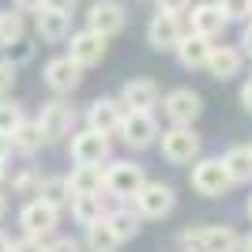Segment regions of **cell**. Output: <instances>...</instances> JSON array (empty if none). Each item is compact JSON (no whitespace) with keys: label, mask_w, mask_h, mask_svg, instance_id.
<instances>
[{"label":"cell","mask_w":252,"mask_h":252,"mask_svg":"<svg viewBox=\"0 0 252 252\" xmlns=\"http://www.w3.org/2000/svg\"><path fill=\"white\" fill-rule=\"evenodd\" d=\"M177 245H181V252H241V233L230 230V226L203 222V226L181 230Z\"/></svg>","instance_id":"1"},{"label":"cell","mask_w":252,"mask_h":252,"mask_svg":"<svg viewBox=\"0 0 252 252\" xmlns=\"http://www.w3.org/2000/svg\"><path fill=\"white\" fill-rule=\"evenodd\" d=\"M158 147H162V158L169 166H192L203 151V139L196 132V125H169L158 136Z\"/></svg>","instance_id":"2"},{"label":"cell","mask_w":252,"mask_h":252,"mask_svg":"<svg viewBox=\"0 0 252 252\" xmlns=\"http://www.w3.org/2000/svg\"><path fill=\"white\" fill-rule=\"evenodd\" d=\"M143 181H147V173H143V166L132 162V158H125V162H105V196L113 203H128L143 189Z\"/></svg>","instance_id":"3"},{"label":"cell","mask_w":252,"mask_h":252,"mask_svg":"<svg viewBox=\"0 0 252 252\" xmlns=\"http://www.w3.org/2000/svg\"><path fill=\"white\" fill-rule=\"evenodd\" d=\"M233 189V177L222 158H196L192 162V192L196 196H207V200H219Z\"/></svg>","instance_id":"4"},{"label":"cell","mask_w":252,"mask_h":252,"mask_svg":"<svg viewBox=\"0 0 252 252\" xmlns=\"http://www.w3.org/2000/svg\"><path fill=\"white\" fill-rule=\"evenodd\" d=\"M117 136H121V143H125L128 151H147V147L158 143L162 128H158V121H155L151 109H128L125 121H121V128H117Z\"/></svg>","instance_id":"5"},{"label":"cell","mask_w":252,"mask_h":252,"mask_svg":"<svg viewBox=\"0 0 252 252\" xmlns=\"http://www.w3.org/2000/svg\"><path fill=\"white\" fill-rule=\"evenodd\" d=\"M68 155L72 162H91V166H105L109 155H113V139L98 132V128H75L72 136H68Z\"/></svg>","instance_id":"6"},{"label":"cell","mask_w":252,"mask_h":252,"mask_svg":"<svg viewBox=\"0 0 252 252\" xmlns=\"http://www.w3.org/2000/svg\"><path fill=\"white\" fill-rule=\"evenodd\" d=\"M57 226H61V207L45 203L42 196H31V200L19 207V230L27 233V237L49 241L53 233H57Z\"/></svg>","instance_id":"7"},{"label":"cell","mask_w":252,"mask_h":252,"mask_svg":"<svg viewBox=\"0 0 252 252\" xmlns=\"http://www.w3.org/2000/svg\"><path fill=\"white\" fill-rule=\"evenodd\" d=\"M83 64L79 61H72L68 53H61V57H53V61H45V68H42V83L49 87L53 94H61V98H68V94H75L79 91V83H83Z\"/></svg>","instance_id":"8"},{"label":"cell","mask_w":252,"mask_h":252,"mask_svg":"<svg viewBox=\"0 0 252 252\" xmlns=\"http://www.w3.org/2000/svg\"><path fill=\"white\" fill-rule=\"evenodd\" d=\"M128 203H132L143 219H166V215H173V207H177V192H173V185H166V181H143V189Z\"/></svg>","instance_id":"9"},{"label":"cell","mask_w":252,"mask_h":252,"mask_svg":"<svg viewBox=\"0 0 252 252\" xmlns=\"http://www.w3.org/2000/svg\"><path fill=\"white\" fill-rule=\"evenodd\" d=\"M38 125H42V132L53 139H68L75 132V125H79V113H75V105L72 102H64L61 94L49 98V102L42 105V113H38Z\"/></svg>","instance_id":"10"},{"label":"cell","mask_w":252,"mask_h":252,"mask_svg":"<svg viewBox=\"0 0 252 252\" xmlns=\"http://www.w3.org/2000/svg\"><path fill=\"white\" fill-rule=\"evenodd\" d=\"M185 34H189V31H185L181 15H173V11H155L151 23H147V45L155 53H173Z\"/></svg>","instance_id":"11"},{"label":"cell","mask_w":252,"mask_h":252,"mask_svg":"<svg viewBox=\"0 0 252 252\" xmlns=\"http://www.w3.org/2000/svg\"><path fill=\"white\" fill-rule=\"evenodd\" d=\"M162 113H166L169 125H196L203 113V98L200 91H192V87H177V91H169L162 98Z\"/></svg>","instance_id":"12"},{"label":"cell","mask_w":252,"mask_h":252,"mask_svg":"<svg viewBox=\"0 0 252 252\" xmlns=\"http://www.w3.org/2000/svg\"><path fill=\"white\" fill-rule=\"evenodd\" d=\"M105 49H109V38L105 34H98V31H75V34H68V57L72 61H79L83 68H94V64H102L105 61Z\"/></svg>","instance_id":"13"},{"label":"cell","mask_w":252,"mask_h":252,"mask_svg":"<svg viewBox=\"0 0 252 252\" xmlns=\"http://www.w3.org/2000/svg\"><path fill=\"white\" fill-rule=\"evenodd\" d=\"M87 27L98 34H105V38H113V34H121L128 27V11L125 4H117V0H94L91 8H87Z\"/></svg>","instance_id":"14"},{"label":"cell","mask_w":252,"mask_h":252,"mask_svg":"<svg viewBox=\"0 0 252 252\" xmlns=\"http://www.w3.org/2000/svg\"><path fill=\"white\" fill-rule=\"evenodd\" d=\"M125 102L117 94H102L94 98V102L87 105V125L98 128V132H105V136H117V128H121V121H125Z\"/></svg>","instance_id":"15"},{"label":"cell","mask_w":252,"mask_h":252,"mask_svg":"<svg viewBox=\"0 0 252 252\" xmlns=\"http://www.w3.org/2000/svg\"><path fill=\"white\" fill-rule=\"evenodd\" d=\"M121 102H125V109H151L155 113V105H162V91H158L155 79H128L125 87H121Z\"/></svg>","instance_id":"16"},{"label":"cell","mask_w":252,"mask_h":252,"mask_svg":"<svg viewBox=\"0 0 252 252\" xmlns=\"http://www.w3.org/2000/svg\"><path fill=\"white\" fill-rule=\"evenodd\" d=\"M230 27V19H226V11L219 8V0H203V4H196L192 8V34H203V38H222V31Z\"/></svg>","instance_id":"17"},{"label":"cell","mask_w":252,"mask_h":252,"mask_svg":"<svg viewBox=\"0 0 252 252\" xmlns=\"http://www.w3.org/2000/svg\"><path fill=\"white\" fill-rule=\"evenodd\" d=\"M211 49H215V42L211 38H203V34H185L181 38V45L173 53H177V64L185 68V72H196V68H207L211 61Z\"/></svg>","instance_id":"18"},{"label":"cell","mask_w":252,"mask_h":252,"mask_svg":"<svg viewBox=\"0 0 252 252\" xmlns=\"http://www.w3.org/2000/svg\"><path fill=\"white\" fill-rule=\"evenodd\" d=\"M241 68H245V53L237 49V45H215V49H211V61H207L211 79L226 83L233 75H241Z\"/></svg>","instance_id":"19"},{"label":"cell","mask_w":252,"mask_h":252,"mask_svg":"<svg viewBox=\"0 0 252 252\" xmlns=\"http://www.w3.org/2000/svg\"><path fill=\"white\" fill-rule=\"evenodd\" d=\"M8 139H11V151H15V155H23V158H34L45 143H49V136H45L42 125H38V117H34V121H31V117H23L19 128H15Z\"/></svg>","instance_id":"20"},{"label":"cell","mask_w":252,"mask_h":252,"mask_svg":"<svg viewBox=\"0 0 252 252\" xmlns=\"http://www.w3.org/2000/svg\"><path fill=\"white\" fill-rule=\"evenodd\" d=\"M34 31H38V38L49 45L57 42H68V34H72V15H64V11H34Z\"/></svg>","instance_id":"21"},{"label":"cell","mask_w":252,"mask_h":252,"mask_svg":"<svg viewBox=\"0 0 252 252\" xmlns=\"http://www.w3.org/2000/svg\"><path fill=\"white\" fill-rule=\"evenodd\" d=\"M105 192H79V196H72V203H68V211H72L75 226H91V222H98L105 215Z\"/></svg>","instance_id":"22"},{"label":"cell","mask_w":252,"mask_h":252,"mask_svg":"<svg viewBox=\"0 0 252 252\" xmlns=\"http://www.w3.org/2000/svg\"><path fill=\"white\" fill-rule=\"evenodd\" d=\"M121 237H117V230L109 226V219H98V222H91V226H83V249L87 252H117L121 249Z\"/></svg>","instance_id":"23"},{"label":"cell","mask_w":252,"mask_h":252,"mask_svg":"<svg viewBox=\"0 0 252 252\" xmlns=\"http://www.w3.org/2000/svg\"><path fill=\"white\" fill-rule=\"evenodd\" d=\"M105 219H109V226L117 230L121 241H132V237L139 233V226L147 222L136 207H132V203H117V207H109V211H105Z\"/></svg>","instance_id":"24"},{"label":"cell","mask_w":252,"mask_h":252,"mask_svg":"<svg viewBox=\"0 0 252 252\" xmlns=\"http://www.w3.org/2000/svg\"><path fill=\"white\" fill-rule=\"evenodd\" d=\"M68 185H72V196H79V192H105V169L91 166V162H75L72 173H68Z\"/></svg>","instance_id":"25"},{"label":"cell","mask_w":252,"mask_h":252,"mask_svg":"<svg viewBox=\"0 0 252 252\" xmlns=\"http://www.w3.org/2000/svg\"><path fill=\"white\" fill-rule=\"evenodd\" d=\"M27 38V15L19 8H8L0 11V49H11L15 42Z\"/></svg>","instance_id":"26"},{"label":"cell","mask_w":252,"mask_h":252,"mask_svg":"<svg viewBox=\"0 0 252 252\" xmlns=\"http://www.w3.org/2000/svg\"><path fill=\"white\" fill-rule=\"evenodd\" d=\"M226 169H230L233 185H252V151L249 147H230L222 155Z\"/></svg>","instance_id":"27"},{"label":"cell","mask_w":252,"mask_h":252,"mask_svg":"<svg viewBox=\"0 0 252 252\" xmlns=\"http://www.w3.org/2000/svg\"><path fill=\"white\" fill-rule=\"evenodd\" d=\"M38 196H42L45 203H53V207L64 211L68 203H72V185H68V177H42Z\"/></svg>","instance_id":"28"},{"label":"cell","mask_w":252,"mask_h":252,"mask_svg":"<svg viewBox=\"0 0 252 252\" xmlns=\"http://www.w3.org/2000/svg\"><path fill=\"white\" fill-rule=\"evenodd\" d=\"M23 105L15 102V98H0V136H11V132H15V128H19V121H23Z\"/></svg>","instance_id":"29"},{"label":"cell","mask_w":252,"mask_h":252,"mask_svg":"<svg viewBox=\"0 0 252 252\" xmlns=\"http://www.w3.org/2000/svg\"><path fill=\"white\" fill-rule=\"evenodd\" d=\"M38 185H42V177H38L31 166L19 169V173L11 177V192H15V196H38Z\"/></svg>","instance_id":"30"},{"label":"cell","mask_w":252,"mask_h":252,"mask_svg":"<svg viewBox=\"0 0 252 252\" xmlns=\"http://www.w3.org/2000/svg\"><path fill=\"white\" fill-rule=\"evenodd\" d=\"M219 8L226 11V19H252V0H219Z\"/></svg>","instance_id":"31"},{"label":"cell","mask_w":252,"mask_h":252,"mask_svg":"<svg viewBox=\"0 0 252 252\" xmlns=\"http://www.w3.org/2000/svg\"><path fill=\"white\" fill-rule=\"evenodd\" d=\"M15 79H19V72H15V64L0 57V98H4V94H11V87H15Z\"/></svg>","instance_id":"32"},{"label":"cell","mask_w":252,"mask_h":252,"mask_svg":"<svg viewBox=\"0 0 252 252\" xmlns=\"http://www.w3.org/2000/svg\"><path fill=\"white\" fill-rule=\"evenodd\" d=\"M45 252H87L83 241H75V237H49L45 241Z\"/></svg>","instance_id":"33"},{"label":"cell","mask_w":252,"mask_h":252,"mask_svg":"<svg viewBox=\"0 0 252 252\" xmlns=\"http://www.w3.org/2000/svg\"><path fill=\"white\" fill-rule=\"evenodd\" d=\"M11 252H45V241H42V237H27V233H23L19 241H11Z\"/></svg>","instance_id":"34"},{"label":"cell","mask_w":252,"mask_h":252,"mask_svg":"<svg viewBox=\"0 0 252 252\" xmlns=\"http://www.w3.org/2000/svg\"><path fill=\"white\" fill-rule=\"evenodd\" d=\"M158 11H173V15H185L192 8V0H155Z\"/></svg>","instance_id":"35"},{"label":"cell","mask_w":252,"mask_h":252,"mask_svg":"<svg viewBox=\"0 0 252 252\" xmlns=\"http://www.w3.org/2000/svg\"><path fill=\"white\" fill-rule=\"evenodd\" d=\"M75 4H79V0H45L42 8H49V11H64V15H72V11H75Z\"/></svg>","instance_id":"36"},{"label":"cell","mask_w":252,"mask_h":252,"mask_svg":"<svg viewBox=\"0 0 252 252\" xmlns=\"http://www.w3.org/2000/svg\"><path fill=\"white\" fill-rule=\"evenodd\" d=\"M237 98H241V109L252 117V75H249V79L241 83V94H237Z\"/></svg>","instance_id":"37"},{"label":"cell","mask_w":252,"mask_h":252,"mask_svg":"<svg viewBox=\"0 0 252 252\" xmlns=\"http://www.w3.org/2000/svg\"><path fill=\"white\" fill-rule=\"evenodd\" d=\"M45 0H11V8H19L23 15H34V11H42Z\"/></svg>","instance_id":"38"},{"label":"cell","mask_w":252,"mask_h":252,"mask_svg":"<svg viewBox=\"0 0 252 252\" xmlns=\"http://www.w3.org/2000/svg\"><path fill=\"white\" fill-rule=\"evenodd\" d=\"M241 53H245V57H252V23L245 27V34H241Z\"/></svg>","instance_id":"39"},{"label":"cell","mask_w":252,"mask_h":252,"mask_svg":"<svg viewBox=\"0 0 252 252\" xmlns=\"http://www.w3.org/2000/svg\"><path fill=\"white\" fill-rule=\"evenodd\" d=\"M8 181V155H0V185Z\"/></svg>","instance_id":"40"},{"label":"cell","mask_w":252,"mask_h":252,"mask_svg":"<svg viewBox=\"0 0 252 252\" xmlns=\"http://www.w3.org/2000/svg\"><path fill=\"white\" fill-rule=\"evenodd\" d=\"M0 252H11V237L4 230H0Z\"/></svg>","instance_id":"41"},{"label":"cell","mask_w":252,"mask_h":252,"mask_svg":"<svg viewBox=\"0 0 252 252\" xmlns=\"http://www.w3.org/2000/svg\"><path fill=\"white\" fill-rule=\"evenodd\" d=\"M0 155H11V139L8 136H0Z\"/></svg>","instance_id":"42"},{"label":"cell","mask_w":252,"mask_h":252,"mask_svg":"<svg viewBox=\"0 0 252 252\" xmlns=\"http://www.w3.org/2000/svg\"><path fill=\"white\" fill-rule=\"evenodd\" d=\"M4 215H8V196L0 192V219H4Z\"/></svg>","instance_id":"43"},{"label":"cell","mask_w":252,"mask_h":252,"mask_svg":"<svg viewBox=\"0 0 252 252\" xmlns=\"http://www.w3.org/2000/svg\"><path fill=\"white\" fill-rule=\"evenodd\" d=\"M241 252H252V233H249V237H241Z\"/></svg>","instance_id":"44"},{"label":"cell","mask_w":252,"mask_h":252,"mask_svg":"<svg viewBox=\"0 0 252 252\" xmlns=\"http://www.w3.org/2000/svg\"><path fill=\"white\" fill-rule=\"evenodd\" d=\"M245 211H249V219H252V196H249V203H245Z\"/></svg>","instance_id":"45"},{"label":"cell","mask_w":252,"mask_h":252,"mask_svg":"<svg viewBox=\"0 0 252 252\" xmlns=\"http://www.w3.org/2000/svg\"><path fill=\"white\" fill-rule=\"evenodd\" d=\"M249 151H252V143H249Z\"/></svg>","instance_id":"46"}]
</instances>
